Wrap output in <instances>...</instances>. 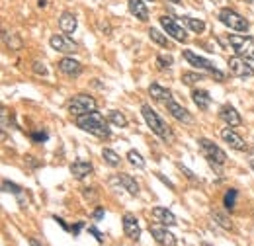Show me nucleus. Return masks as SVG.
<instances>
[{
    "mask_svg": "<svg viewBox=\"0 0 254 246\" xmlns=\"http://www.w3.org/2000/svg\"><path fill=\"white\" fill-rule=\"evenodd\" d=\"M219 20L223 26H227L229 30H235V32H249V20L243 18L239 12L231 10V8H223L219 12Z\"/></svg>",
    "mask_w": 254,
    "mask_h": 246,
    "instance_id": "4",
    "label": "nucleus"
},
{
    "mask_svg": "<svg viewBox=\"0 0 254 246\" xmlns=\"http://www.w3.org/2000/svg\"><path fill=\"white\" fill-rule=\"evenodd\" d=\"M59 70H61L63 74L71 76V78H76V76H80V72H82V65H80L76 59H73V57H65V59L59 61Z\"/></svg>",
    "mask_w": 254,
    "mask_h": 246,
    "instance_id": "15",
    "label": "nucleus"
},
{
    "mask_svg": "<svg viewBox=\"0 0 254 246\" xmlns=\"http://www.w3.org/2000/svg\"><path fill=\"white\" fill-rule=\"evenodd\" d=\"M229 43L235 53L247 61H254V37L251 35H229Z\"/></svg>",
    "mask_w": 254,
    "mask_h": 246,
    "instance_id": "5",
    "label": "nucleus"
},
{
    "mask_svg": "<svg viewBox=\"0 0 254 246\" xmlns=\"http://www.w3.org/2000/svg\"><path fill=\"white\" fill-rule=\"evenodd\" d=\"M26 162H28L30 166H37V164H39V162H36V160H34V156H26Z\"/></svg>",
    "mask_w": 254,
    "mask_h": 246,
    "instance_id": "43",
    "label": "nucleus"
},
{
    "mask_svg": "<svg viewBox=\"0 0 254 246\" xmlns=\"http://www.w3.org/2000/svg\"><path fill=\"white\" fill-rule=\"evenodd\" d=\"M168 2H172V4H182V0H168Z\"/></svg>",
    "mask_w": 254,
    "mask_h": 246,
    "instance_id": "49",
    "label": "nucleus"
},
{
    "mask_svg": "<svg viewBox=\"0 0 254 246\" xmlns=\"http://www.w3.org/2000/svg\"><path fill=\"white\" fill-rule=\"evenodd\" d=\"M219 135H221V139H223V141H225L231 148H235V150H249L247 141H245V139H243V137H241L233 127H229V125H227L225 129H221V133H219Z\"/></svg>",
    "mask_w": 254,
    "mask_h": 246,
    "instance_id": "10",
    "label": "nucleus"
},
{
    "mask_svg": "<svg viewBox=\"0 0 254 246\" xmlns=\"http://www.w3.org/2000/svg\"><path fill=\"white\" fill-rule=\"evenodd\" d=\"M178 166H180V170H182V172L186 174V178H190L192 182H198V180H200V178H198V176H194V172H192L190 168H186L184 164H178Z\"/></svg>",
    "mask_w": 254,
    "mask_h": 246,
    "instance_id": "37",
    "label": "nucleus"
},
{
    "mask_svg": "<svg viewBox=\"0 0 254 246\" xmlns=\"http://www.w3.org/2000/svg\"><path fill=\"white\" fill-rule=\"evenodd\" d=\"M198 143H200L203 156L209 160L211 166H217V164H225L227 162V154L223 152V148H219L215 143H211L209 139H200Z\"/></svg>",
    "mask_w": 254,
    "mask_h": 246,
    "instance_id": "7",
    "label": "nucleus"
},
{
    "mask_svg": "<svg viewBox=\"0 0 254 246\" xmlns=\"http://www.w3.org/2000/svg\"><path fill=\"white\" fill-rule=\"evenodd\" d=\"M141 113H143V117H145L147 125L151 127V131L154 133V135H158L162 141H168V143L174 139V135H172L170 127H168V125H166V123L156 115V111L152 109L151 105H147V104H145V105L141 107Z\"/></svg>",
    "mask_w": 254,
    "mask_h": 246,
    "instance_id": "2",
    "label": "nucleus"
},
{
    "mask_svg": "<svg viewBox=\"0 0 254 246\" xmlns=\"http://www.w3.org/2000/svg\"><path fill=\"white\" fill-rule=\"evenodd\" d=\"M192 100H194V104H196L202 111L209 109V105H211V96H209L207 90H194V92H192Z\"/></svg>",
    "mask_w": 254,
    "mask_h": 246,
    "instance_id": "23",
    "label": "nucleus"
},
{
    "mask_svg": "<svg viewBox=\"0 0 254 246\" xmlns=\"http://www.w3.org/2000/svg\"><path fill=\"white\" fill-rule=\"evenodd\" d=\"M30 245H32V246H41L37 241H36V239H30Z\"/></svg>",
    "mask_w": 254,
    "mask_h": 246,
    "instance_id": "47",
    "label": "nucleus"
},
{
    "mask_svg": "<svg viewBox=\"0 0 254 246\" xmlns=\"http://www.w3.org/2000/svg\"><path fill=\"white\" fill-rule=\"evenodd\" d=\"M237 197H239V192L231 188V190L225 194V197H223V205H225L227 209H235V207H237Z\"/></svg>",
    "mask_w": 254,
    "mask_h": 246,
    "instance_id": "29",
    "label": "nucleus"
},
{
    "mask_svg": "<svg viewBox=\"0 0 254 246\" xmlns=\"http://www.w3.org/2000/svg\"><path fill=\"white\" fill-rule=\"evenodd\" d=\"M152 217H154V221H158L160 225H164V227H174L178 221H176V217H174V213L172 211H168L166 207H152Z\"/></svg>",
    "mask_w": 254,
    "mask_h": 246,
    "instance_id": "17",
    "label": "nucleus"
},
{
    "mask_svg": "<svg viewBox=\"0 0 254 246\" xmlns=\"http://www.w3.org/2000/svg\"><path fill=\"white\" fill-rule=\"evenodd\" d=\"M149 37H151V41H154L156 45H160V47H164V49H170V47H172V43H170V39H168V34H162V32L156 30V28H151V30H149Z\"/></svg>",
    "mask_w": 254,
    "mask_h": 246,
    "instance_id": "24",
    "label": "nucleus"
},
{
    "mask_svg": "<svg viewBox=\"0 0 254 246\" xmlns=\"http://www.w3.org/2000/svg\"><path fill=\"white\" fill-rule=\"evenodd\" d=\"M123 233L127 239L131 241H139L141 237V227H139V219L133 213H125L123 215Z\"/></svg>",
    "mask_w": 254,
    "mask_h": 246,
    "instance_id": "12",
    "label": "nucleus"
},
{
    "mask_svg": "<svg viewBox=\"0 0 254 246\" xmlns=\"http://www.w3.org/2000/svg\"><path fill=\"white\" fill-rule=\"evenodd\" d=\"M2 188H4V192L14 194V196H20V194H22V188H20L18 184H14V182H8V180L2 182Z\"/></svg>",
    "mask_w": 254,
    "mask_h": 246,
    "instance_id": "34",
    "label": "nucleus"
},
{
    "mask_svg": "<svg viewBox=\"0 0 254 246\" xmlns=\"http://www.w3.org/2000/svg\"><path fill=\"white\" fill-rule=\"evenodd\" d=\"M160 26L164 28V32L172 37V39H176V41H186L188 39V35H186V32H184V28H182V24L176 20V18H172V16H160Z\"/></svg>",
    "mask_w": 254,
    "mask_h": 246,
    "instance_id": "8",
    "label": "nucleus"
},
{
    "mask_svg": "<svg viewBox=\"0 0 254 246\" xmlns=\"http://www.w3.org/2000/svg\"><path fill=\"white\" fill-rule=\"evenodd\" d=\"M49 45L51 49L59 51V53H67V55H73V53H76V43H73V41H69L67 37H63V35H53L49 39Z\"/></svg>",
    "mask_w": 254,
    "mask_h": 246,
    "instance_id": "16",
    "label": "nucleus"
},
{
    "mask_svg": "<svg viewBox=\"0 0 254 246\" xmlns=\"http://www.w3.org/2000/svg\"><path fill=\"white\" fill-rule=\"evenodd\" d=\"M149 2H152V0H149Z\"/></svg>",
    "mask_w": 254,
    "mask_h": 246,
    "instance_id": "51",
    "label": "nucleus"
},
{
    "mask_svg": "<svg viewBox=\"0 0 254 246\" xmlns=\"http://www.w3.org/2000/svg\"><path fill=\"white\" fill-rule=\"evenodd\" d=\"M166 109H168V113H170L176 121H182V123H192V121H194L192 113H190L184 105H180L178 102H174V100H168V102H166Z\"/></svg>",
    "mask_w": 254,
    "mask_h": 246,
    "instance_id": "13",
    "label": "nucleus"
},
{
    "mask_svg": "<svg viewBox=\"0 0 254 246\" xmlns=\"http://www.w3.org/2000/svg\"><path fill=\"white\" fill-rule=\"evenodd\" d=\"M76 26H78V22H76V16H74V14H71V12H63V14H61V18H59V28H61L63 34H73V32L76 30Z\"/></svg>",
    "mask_w": 254,
    "mask_h": 246,
    "instance_id": "20",
    "label": "nucleus"
},
{
    "mask_svg": "<svg viewBox=\"0 0 254 246\" xmlns=\"http://www.w3.org/2000/svg\"><path fill=\"white\" fill-rule=\"evenodd\" d=\"M102 217H104V209H102V207H98V209L94 211V219H96V221H100Z\"/></svg>",
    "mask_w": 254,
    "mask_h": 246,
    "instance_id": "41",
    "label": "nucleus"
},
{
    "mask_svg": "<svg viewBox=\"0 0 254 246\" xmlns=\"http://www.w3.org/2000/svg\"><path fill=\"white\" fill-rule=\"evenodd\" d=\"M229 72L233 74V76H237V78H249V76H254V69L247 63V59H243V57H231L229 59Z\"/></svg>",
    "mask_w": 254,
    "mask_h": 246,
    "instance_id": "9",
    "label": "nucleus"
},
{
    "mask_svg": "<svg viewBox=\"0 0 254 246\" xmlns=\"http://www.w3.org/2000/svg\"><path fill=\"white\" fill-rule=\"evenodd\" d=\"M184 59H186L192 67H196V69H200V70H205V72H209L211 76H215L219 82L225 80V74H223L211 61H207V59H203L200 55H196L194 51H184Z\"/></svg>",
    "mask_w": 254,
    "mask_h": 246,
    "instance_id": "3",
    "label": "nucleus"
},
{
    "mask_svg": "<svg viewBox=\"0 0 254 246\" xmlns=\"http://www.w3.org/2000/svg\"><path fill=\"white\" fill-rule=\"evenodd\" d=\"M149 94H151V98L158 100V102H168V100H172V92L168 90V88H164V86H160V84H151L149 86Z\"/></svg>",
    "mask_w": 254,
    "mask_h": 246,
    "instance_id": "22",
    "label": "nucleus"
},
{
    "mask_svg": "<svg viewBox=\"0 0 254 246\" xmlns=\"http://www.w3.org/2000/svg\"><path fill=\"white\" fill-rule=\"evenodd\" d=\"M76 125H78L82 131H86V133H90V135H94V137H100V139H108V137H109L108 121L104 119V115H102L100 111H90V113H86V115L76 117Z\"/></svg>",
    "mask_w": 254,
    "mask_h": 246,
    "instance_id": "1",
    "label": "nucleus"
},
{
    "mask_svg": "<svg viewBox=\"0 0 254 246\" xmlns=\"http://www.w3.org/2000/svg\"><path fill=\"white\" fill-rule=\"evenodd\" d=\"M213 221H215L219 227L227 229V231H231V229H233V223H231V221H229V219H227L223 213H217V211H215V213H213Z\"/></svg>",
    "mask_w": 254,
    "mask_h": 246,
    "instance_id": "32",
    "label": "nucleus"
},
{
    "mask_svg": "<svg viewBox=\"0 0 254 246\" xmlns=\"http://www.w3.org/2000/svg\"><path fill=\"white\" fill-rule=\"evenodd\" d=\"M127 8L137 20H141V22L149 20V10H147V4L143 0H127Z\"/></svg>",
    "mask_w": 254,
    "mask_h": 246,
    "instance_id": "19",
    "label": "nucleus"
},
{
    "mask_svg": "<svg viewBox=\"0 0 254 246\" xmlns=\"http://www.w3.org/2000/svg\"><path fill=\"white\" fill-rule=\"evenodd\" d=\"M82 227H84V225H82V223H76V225H74V227H73V233H74V235H78V233H80V229H82Z\"/></svg>",
    "mask_w": 254,
    "mask_h": 246,
    "instance_id": "44",
    "label": "nucleus"
},
{
    "mask_svg": "<svg viewBox=\"0 0 254 246\" xmlns=\"http://www.w3.org/2000/svg\"><path fill=\"white\" fill-rule=\"evenodd\" d=\"M92 172H94V168H92V164L86 162V160H74V162L71 164V174H73L76 180H84V178L90 176Z\"/></svg>",
    "mask_w": 254,
    "mask_h": 246,
    "instance_id": "18",
    "label": "nucleus"
},
{
    "mask_svg": "<svg viewBox=\"0 0 254 246\" xmlns=\"http://www.w3.org/2000/svg\"><path fill=\"white\" fill-rule=\"evenodd\" d=\"M88 233H92V235L96 237V241H98V243H104V237H102V233L96 229V227H88Z\"/></svg>",
    "mask_w": 254,
    "mask_h": 246,
    "instance_id": "38",
    "label": "nucleus"
},
{
    "mask_svg": "<svg viewBox=\"0 0 254 246\" xmlns=\"http://www.w3.org/2000/svg\"><path fill=\"white\" fill-rule=\"evenodd\" d=\"M219 117H221L229 127H241V125H243L241 113H239L231 104H225V105L219 109Z\"/></svg>",
    "mask_w": 254,
    "mask_h": 246,
    "instance_id": "14",
    "label": "nucleus"
},
{
    "mask_svg": "<svg viewBox=\"0 0 254 246\" xmlns=\"http://www.w3.org/2000/svg\"><path fill=\"white\" fill-rule=\"evenodd\" d=\"M203 246H211V245H203Z\"/></svg>",
    "mask_w": 254,
    "mask_h": 246,
    "instance_id": "50",
    "label": "nucleus"
},
{
    "mask_svg": "<svg viewBox=\"0 0 254 246\" xmlns=\"http://www.w3.org/2000/svg\"><path fill=\"white\" fill-rule=\"evenodd\" d=\"M151 235L160 246H176V237L164 227V225H151Z\"/></svg>",
    "mask_w": 254,
    "mask_h": 246,
    "instance_id": "11",
    "label": "nucleus"
},
{
    "mask_svg": "<svg viewBox=\"0 0 254 246\" xmlns=\"http://www.w3.org/2000/svg\"><path fill=\"white\" fill-rule=\"evenodd\" d=\"M34 72H36V74H41V76H47V67H45V63L34 61Z\"/></svg>",
    "mask_w": 254,
    "mask_h": 246,
    "instance_id": "35",
    "label": "nucleus"
},
{
    "mask_svg": "<svg viewBox=\"0 0 254 246\" xmlns=\"http://www.w3.org/2000/svg\"><path fill=\"white\" fill-rule=\"evenodd\" d=\"M184 24H186L194 34H203V32H205V24H203L202 20H196V18L186 16V18H184Z\"/></svg>",
    "mask_w": 254,
    "mask_h": 246,
    "instance_id": "27",
    "label": "nucleus"
},
{
    "mask_svg": "<svg viewBox=\"0 0 254 246\" xmlns=\"http://www.w3.org/2000/svg\"><path fill=\"white\" fill-rule=\"evenodd\" d=\"M127 160H129L135 168H145V158H143L137 150H129V152H127Z\"/></svg>",
    "mask_w": 254,
    "mask_h": 246,
    "instance_id": "30",
    "label": "nucleus"
},
{
    "mask_svg": "<svg viewBox=\"0 0 254 246\" xmlns=\"http://www.w3.org/2000/svg\"><path fill=\"white\" fill-rule=\"evenodd\" d=\"M32 139H34V143H45L49 139V135L45 131H36V133H32Z\"/></svg>",
    "mask_w": 254,
    "mask_h": 246,
    "instance_id": "36",
    "label": "nucleus"
},
{
    "mask_svg": "<svg viewBox=\"0 0 254 246\" xmlns=\"http://www.w3.org/2000/svg\"><path fill=\"white\" fill-rule=\"evenodd\" d=\"M2 129H8V109H2Z\"/></svg>",
    "mask_w": 254,
    "mask_h": 246,
    "instance_id": "39",
    "label": "nucleus"
},
{
    "mask_svg": "<svg viewBox=\"0 0 254 246\" xmlns=\"http://www.w3.org/2000/svg\"><path fill=\"white\" fill-rule=\"evenodd\" d=\"M45 4H47V0H39V2H37V6H39V8H43Z\"/></svg>",
    "mask_w": 254,
    "mask_h": 246,
    "instance_id": "48",
    "label": "nucleus"
},
{
    "mask_svg": "<svg viewBox=\"0 0 254 246\" xmlns=\"http://www.w3.org/2000/svg\"><path fill=\"white\" fill-rule=\"evenodd\" d=\"M100 28L106 32V35H109V26H108V22H106V20H104V22H100Z\"/></svg>",
    "mask_w": 254,
    "mask_h": 246,
    "instance_id": "42",
    "label": "nucleus"
},
{
    "mask_svg": "<svg viewBox=\"0 0 254 246\" xmlns=\"http://www.w3.org/2000/svg\"><path fill=\"white\" fill-rule=\"evenodd\" d=\"M156 178H158V180H160V182H164V184H166V186H168V188H170V190H174V184H172V182H170V180H166V178H164V176H162V174H160V172H156Z\"/></svg>",
    "mask_w": 254,
    "mask_h": 246,
    "instance_id": "40",
    "label": "nucleus"
},
{
    "mask_svg": "<svg viewBox=\"0 0 254 246\" xmlns=\"http://www.w3.org/2000/svg\"><path fill=\"white\" fill-rule=\"evenodd\" d=\"M2 41H4V45H6L8 49H12V51H20L24 47L22 37H20L18 34H14V32H4V34H2Z\"/></svg>",
    "mask_w": 254,
    "mask_h": 246,
    "instance_id": "21",
    "label": "nucleus"
},
{
    "mask_svg": "<svg viewBox=\"0 0 254 246\" xmlns=\"http://www.w3.org/2000/svg\"><path fill=\"white\" fill-rule=\"evenodd\" d=\"M108 119H109V123H113L115 127H125V125H127L125 115H123L121 111H117V109H111L109 115H108Z\"/></svg>",
    "mask_w": 254,
    "mask_h": 246,
    "instance_id": "28",
    "label": "nucleus"
},
{
    "mask_svg": "<svg viewBox=\"0 0 254 246\" xmlns=\"http://www.w3.org/2000/svg\"><path fill=\"white\" fill-rule=\"evenodd\" d=\"M53 219H55V221H57V223H59V225H61V227H63L65 231H69V227L65 225V221H63V219H59V217H53Z\"/></svg>",
    "mask_w": 254,
    "mask_h": 246,
    "instance_id": "45",
    "label": "nucleus"
},
{
    "mask_svg": "<svg viewBox=\"0 0 254 246\" xmlns=\"http://www.w3.org/2000/svg\"><path fill=\"white\" fill-rule=\"evenodd\" d=\"M117 182L123 186V190H127L131 196H137L139 194V184L129 176V174H119L117 176Z\"/></svg>",
    "mask_w": 254,
    "mask_h": 246,
    "instance_id": "25",
    "label": "nucleus"
},
{
    "mask_svg": "<svg viewBox=\"0 0 254 246\" xmlns=\"http://www.w3.org/2000/svg\"><path fill=\"white\" fill-rule=\"evenodd\" d=\"M102 158H104L106 164H109L111 168H117V166L121 164L119 154H117L115 150H111V148H102Z\"/></svg>",
    "mask_w": 254,
    "mask_h": 246,
    "instance_id": "26",
    "label": "nucleus"
},
{
    "mask_svg": "<svg viewBox=\"0 0 254 246\" xmlns=\"http://www.w3.org/2000/svg\"><path fill=\"white\" fill-rule=\"evenodd\" d=\"M200 80H203V76L200 72H182V82L188 84V86H194V84H198Z\"/></svg>",
    "mask_w": 254,
    "mask_h": 246,
    "instance_id": "31",
    "label": "nucleus"
},
{
    "mask_svg": "<svg viewBox=\"0 0 254 246\" xmlns=\"http://www.w3.org/2000/svg\"><path fill=\"white\" fill-rule=\"evenodd\" d=\"M156 63H158L160 69H170L174 65V59H172V55H158L156 57Z\"/></svg>",
    "mask_w": 254,
    "mask_h": 246,
    "instance_id": "33",
    "label": "nucleus"
},
{
    "mask_svg": "<svg viewBox=\"0 0 254 246\" xmlns=\"http://www.w3.org/2000/svg\"><path fill=\"white\" fill-rule=\"evenodd\" d=\"M90 111H96V100L88 96V94H78L69 102V113L71 115L80 117V115H86Z\"/></svg>",
    "mask_w": 254,
    "mask_h": 246,
    "instance_id": "6",
    "label": "nucleus"
},
{
    "mask_svg": "<svg viewBox=\"0 0 254 246\" xmlns=\"http://www.w3.org/2000/svg\"><path fill=\"white\" fill-rule=\"evenodd\" d=\"M249 164H251V168L254 170V154H251V156H249Z\"/></svg>",
    "mask_w": 254,
    "mask_h": 246,
    "instance_id": "46",
    "label": "nucleus"
}]
</instances>
